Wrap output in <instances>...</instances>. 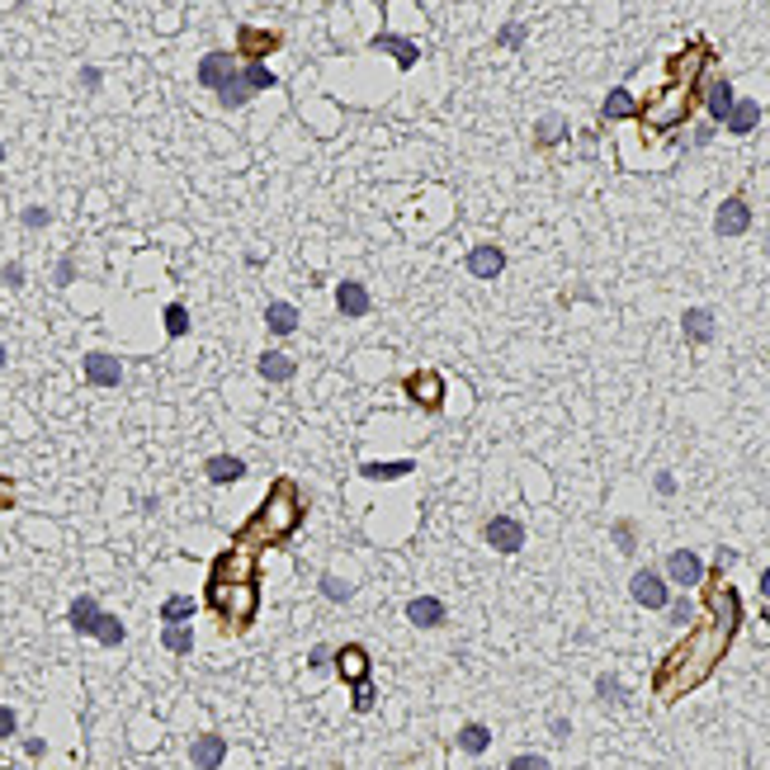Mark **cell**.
I'll return each instance as SVG.
<instances>
[{"instance_id":"cell-1","label":"cell","mask_w":770,"mask_h":770,"mask_svg":"<svg viewBox=\"0 0 770 770\" xmlns=\"http://www.w3.org/2000/svg\"><path fill=\"white\" fill-rule=\"evenodd\" d=\"M298 525V487L288 483V477H279L275 487H269L265 506L256 511V520L241 530V544H269V539H284L288 530Z\"/></svg>"},{"instance_id":"cell-2","label":"cell","mask_w":770,"mask_h":770,"mask_svg":"<svg viewBox=\"0 0 770 770\" xmlns=\"http://www.w3.org/2000/svg\"><path fill=\"white\" fill-rule=\"evenodd\" d=\"M208 606L222 615L227 629H241V624L256 619V581H208Z\"/></svg>"},{"instance_id":"cell-3","label":"cell","mask_w":770,"mask_h":770,"mask_svg":"<svg viewBox=\"0 0 770 770\" xmlns=\"http://www.w3.org/2000/svg\"><path fill=\"white\" fill-rule=\"evenodd\" d=\"M690 80H681V86H667L653 104H638V118L648 123V128H681L685 114H690Z\"/></svg>"},{"instance_id":"cell-4","label":"cell","mask_w":770,"mask_h":770,"mask_svg":"<svg viewBox=\"0 0 770 770\" xmlns=\"http://www.w3.org/2000/svg\"><path fill=\"white\" fill-rule=\"evenodd\" d=\"M284 48V33L279 29H256V24H241L237 29V57L241 61H265L269 52Z\"/></svg>"},{"instance_id":"cell-5","label":"cell","mask_w":770,"mask_h":770,"mask_svg":"<svg viewBox=\"0 0 770 770\" xmlns=\"http://www.w3.org/2000/svg\"><path fill=\"white\" fill-rule=\"evenodd\" d=\"M629 596L638 600L643 610H667V606H671V596H667V581H662V572H653V568L634 572V581H629Z\"/></svg>"},{"instance_id":"cell-6","label":"cell","mask_w":770,"mask_h":770,"mask_svg":"<svg viewBox=\"0 0 770 770\" xmlns=\"http://www.w3.org/2000/svg\"><path fill=\"white\" fill-rule=\"evenodd\" d=\"M483 534H487V544L496 553H520V549H525V525H520L515 515H492Z\"/></svg>"},{"instance_id":"cell-7","label":"cell","mask_w":770,"mask_h":770,"mask_svg":"<svg viewBox=\"0 0 770 770\" xmlns=\"http://www.w3.org/2000/svg\"><path fill=\"white\" fill-rule=\"evenodd\" d=\"M747 227H752V203H747L742 194L723 199V203H718V218H714V232H718V237H742Z\"/></svg>"},{"instance_id":"cell-8","label":"cell","mask_w":770,"mask_h":770,"mask_svg":"<svg viewBox=\"0 0 770 770\" xmlns=\"http://www.w3.org/2000/svg\"><path fill=\"white\" fill-rule=\"evenodd\" d=\"M237 71H241V67H237V57H232V52H208V57L199 61V86L218 95V90L227 86V80L237 76Z\"/></svg>"},{"instance_id":"cell-9","label":"cell","mask_w":770,"mask_h":770,"mask_svg":"<svg viewBox=\"0 0 770 770\" xmlns=\"http://www.w3.org/2000/svg\"><path fill=\"white\" fill-rule=\"evenodd\" d=\"M86 383H95V388H118L123 383V364L114 355H104V350H90V355H86Z\"/></svg>"},{"instance_id":"cell-10","label":"cell","mask_w":770,"mask_h":770,"mask_svg":"<svg viewBox=\"0 0 770 770\" xmlns=\"http://www.w3.org/2000/svg\"><path fill=\"white\" fill-rule=\"evenodd\" d=\"M407 392H411V398L421 402L426 411H435V407H440V398H445V379H440L435 369H421V373H411V379H407Z\"/></svg>"},{"instance_id":"cell-11","label":"cell","mask_w":770,"mask_h":770,"mask_svg":"<svg viewBox=\"0 0 770 770\" xmlns=\"http://www.w3.org/2000/svg\"><path fill=\"white\" fill-rule=\"evenodd\" d=\"M506 269V251L502 246H473L468 251V275L473 279H496Z\"/></svg>"},{"instance_id":"cell-12","label":"cell","mask_w":770,"mask_h":770,"mask_svg":"<svg viewBox=\"0 0 770 770\" xmlns=\"http://www.w3.org/2000/svg\"><path fill=\"white\" fill-rule=\"evenodd\" d=\"M667 577L676 581V587H700V581H704V563H700L690 549H676L667 558Z\"/></svg>"},{"instance_id":"cell-13","label":"cell","mask_w":770,"mask_h":770,"mask_svg":"<svg viewBox=\"0 0 770 770\" xmlns=\"http://www.w3.org/2000/svg\"><path fill=\"white\" fill-rule=\"evenodd\" d=\"M681 331L690 345H709L714 341V312L709 307H685L681 312Z\"/></svg>"},{"instance_id":"cell-14","label":"cell","mask_w":770,"mask_h":770,"mask_svg":"<svg viewBox=\"0 0 770 770\" xmlns=\"http://www.w3.org/2000/svg\"><path fill=\"white\" fill-rule=\"evenodd\" d=\"M704 104H709V118H714V123H723L728 114H733L737 95H733V86H728L723 76H709V80H704Z\"/></svg>"},{"instance_id":"cell-15","label":"cell","mask_w":770,"mask_h":770,"mask_svg":"<svg viewBox=\"0 0 770 770\" xmlns=\"http://www.w3.org/2000/svg\"><path fill=\"white\" fill-rule=\"evenodd\" d=\"M190 761H194L199 770H218V765L227 761V742H222L218 733H203V737H194V747H190Z\"/></svg>"},{"instance_id":"cell-16","label":"cell","mask_w":770,"mask_h":770,"mask_svg":"<svg viewBox=\"0 0 770 770\" xmlns=\"http://www.w3.org/2000/svg\"><path fill=\"white\" fill-rule=\"evenodd\" d=\"M336 307H341V317H364V312L373 307V298H369V288L360 279H345L336 288Z\"/></svg>"},{"instance_id":"cell-17","label":"cell","mask_w":770,"mask_h":770,"mask_svg":"<svg viewBox=\"0 0 770 770\" xmlns=\"http://www.w3.org/2000/svg\"><path fill=\"white\" fill-rule=\"evenodd\" d=\"M369 48H373V52H388V57H398V67H416V61H421V48H416L411 38H398V33H379Z\"/></svg>"},{"instance_id":"cell-18","label":"cell","mask_w":770,"mask_h":770,"mask_svg":"<svg viewBox=\"0 0 770 770\" xmlns=\"http://www.w3.org/2000/svg\"><path fill=\"white\" fill-rule=\"evenodd\" d=\"M756 123H761V104L756 99H737L733 114L723 118V128L733 133V137H747V133H756Z\"/></svg>"},{"instance_id":"cell-19","label":"cell","mask_w":770,"mask_h":770,"mask_svg":"<svg viewBox=\"0 0 770 770\" xmlns=\"http://www.w3.org/2000/svg\"><path fill=\"white\" fill-rule=\"evenodd\" d=\"M203 477H208V483H241V477H246V464L237 459V454H213V459H208L203 464Z\"/></svg>"},{"instance_id":"cell-20","label":"cell","mask_w":770,"mask_h":770,"mask_svg":"<svg viewBox=\"0 0 770 770\" xmlns=\"http://www.w3.org/2000/svg\"><path fill=\"white\" fill-rule=\"evenodd\" d=\"M336 671H341L350 685H364V681H369V653L350 643V648H341V653H336Z\"/></svg>"},{"instance_id":"cell-21","label":"cell","mask_w":770,"mask_h":770,"mask_svg":"<svg viewBox=\"0 0 770 770\" xmlns=\"http://www.w3.org/2000/svg\"><path fill=\"white\" fill-rule=\"evenodd\" d=\"M407 619L416 624V629H440V624H445V606L435 596H416L407 606Z\"/></svg>"},{"instance_id":"cell-22","label":"cell","mask_w":770,"mask_h":770,"mask_svg":"<svg viewBox=\"0 0 770 770\" xmlns=\"http://www.w3.org/2000/svg\"><path fill=\"white\" fill-rule=\"evenodd\" d=\"M600 118L606 123H619V118H638V99L624 90V86H615L610 95H606V104H600Z\"/></svg>"},{"instance_id":"cell-23","label":"cell","mask_w":770,"mask_h":770,"mask_svg":"<svg viewBox=\"0 0 770 770\" xmlns=\"http://www.w3.org/2000/svg\"><path fill=\"white\" fill-rule=\"evenodd\" d=\"M256 369H260L265 383H288V379H294V360H288L284 350H265Z\"/></svg>"},{"instance_id":"cell-24","label":"cell","mask_w":770,"mask_h":770,"mask_svg":"<svg viewBox=\"0 0 770 770\" xmlns=\"http://www.w3.org/2000/svg\"><path fill=\"white\" fill-rule=\"evenodd\" d=\"M265 326L275 331V336H294L298 331V307L294 303H269L265 307Z\"/></svg>"},{"instance_id":"cell-25","label":"cell","mask_w":770,"mask_h":770,"mask_svg":"<svg viewBox=\"0 0 770 770\" xmlns=\"http://www.w3.org/2000/svg\"><path fill=\"white\" fill-rule=\"evenodd\" d=\"M99 615H104V610H99L95 596H76V600H71V629H76V634H95Z\"/></svg>"},{"instance_id":"cell-26","label":"cell","mask_w":770,"mask_h":770,"mask_svg":"<svg viewBox=\"0 0 770 770\" xmlns=\"http://www.w3.org/2000/svg\"><path fill=\"white\" fill-rule=\"evenodd\" d=\"M563 137H568V118L563 114H544L534 123V142H539V147H558Z\"/></svg>"},{"instance_id":"cell-27","label":"cell","mask_w":770,"mask_h":770,"mask_svg":"<svg viewBox=\"0 0 770 770\" xmlns=\"http://www.w3.org/2000/svg\"><path fill=\"white\" fill-rule=\"evenodd\" d=\"M487 747H492V733H487L483 723H464V728H459V752H468V756H483Z\"/></svg>"},{"instance_id":"cell-28","label":"cell","mask_w":770,"mask_h":770,"mask_svg":"<svg viewBox=\"0 0 770 770\" xmlns=\"http://www.w3.org/2000/svg\"><path fill=\"white\" fill-rule=\"evenodd\" d=\"M241 80L251 86V95H256V90H275V86H279V76L269 71L265 61H241Z\"/></svg>"},{"instance_id":"cell-29","label":"cell","mask_w":770,"mask_h":770,"mask_svg":"<svg viewBox=\"0 0 770 770\" xmlns=\"http://www.w3.org/2000/svg\"><path fill=\"white\" fill-rule=\"evenodd\" d=\"M411 459H402V464H364L360 468V477H373V483H398V477H411Z\"/></svg>"},{"instance_id":"cell-30","label":"cell","mask_w":770,"mask_h":770,"mask_svg":"<svg viewBox=\"0 0 770 770\" xmlns=\"http://www.w3.org/2000/svg\"><path fill=\"white\" fill-rule=\"evenodd\" d=\"M714 615H718V629H723V638L737 629V596L733 591H718L714 596Z\"/></svg>"},{"instance_id":"cell-31","label":"cell","mask_w":770,"mask_h":770,"mask_svg":"<svg viewBox=\"0 0 770 770\" xmlns=\"http://www.w3.org/2000/svg\"><path fill=\"white\" fill-rule=\"evenodd\" d=\"M90 638H99L104 648H118L123 638H128V629H123V619L118 615H99V624H95V634Z\"/></svg>"},{"instance_id":"cell-32","label":"cell","mask_w":770,"mask_h":770,"mask_svg":"<svg viewBox=\"0 0 770 770\" xmlns=\"http://www.w3.org/2000/svg\"><path fill=\"white\" fill-rule=\"evenodd\" d=\"M161 643H165V653H175V657H184V653L194 648V634L184 629V624H165V629H161Z\"/></svg>"},{"instance_id":"cell-33","label":"cell","mask_w":770,"mask_h":770,"mask_svg":"<svg viewBox=\"0 0 770 770\" xmlns=\"http://www.w3.org/2000/svg\"><path fill=\"white\" fill-rule=\"evenodd\" d=\"M246 99H251V86H246V80H241V71H237V76L227 80L222 90H218V104H222V109H241Z\"/></svg>"},{"instance_id":"cell-34","label":"cell","mask_w":770,"mask_h":770,"mask_svg":"<svg viewBox=\"0 0 770 770\" xmlns=\"http://www.w3.org/2000/svg\"><path fill=\"white\" fill-rule=\"evenodd\" d=\"M165 336H190V307H184V303H171V307H165Z\"/></svg>"},{"instance_id":"cell-35","label":"cell","mask_w":770,"mask_h":770,"mask_svg":"<svg viewBox=\"0 0 770 770\" xmlns=\"http://www.w3.org/2000/svg\"><path fill=\"white\" fill-rule=\"evenodd\" d=\"M190 615H194V600H190V596H171V600L161 606V619H165V624H184Z\"/></svg>"},{"instance_id":"cell-36","label":"cell","mask_w":770,"mask_h":770,"mask_svg":"<svg viewBox=\"0 0 770 770\" xmlns=\"http://www.w3.org/2000/svg\"><path fill=\"white\" fill-rule=\"evenodd\" d=\"M322 596L336 600V606H345V600L355 596V587H350V581H341V577H322Z\"/></svg>"},{"instance_id":"cell-37","label":"cell","mask_w":770,"mask_h":770,"mask_svg":"<svg viewBox=\"0 0 770 770\" xmlns=\"http://www.w3.org/2000/svg\"><path fill=\"white\" fill-rule=\"evenodd\" d=\"M506 770H553V765H549V756L525 752V756H511V765H506Z\"/></svg>"},{"instance_id":"cell-38","label":"cell","mask_w":770,"mask_h":770,"mask_svg":"<svg viewBox=\"0 0 770 770\" xmlns=\"http://www.w3.org/2000/svg\"><path fill=\"white\" fill-rule=\"evenodd\" d=\"M496 43H502V48H520V43H525V24H506L502 33H496Z\"/></svg>"},{"instance_id":"cell-39","label":"cell","mask_w":770,"mask_h":770,"mask_svg":"<svg viewBox=\"0 0 770 770\" xmlns=\"http://www.w3.org/2000/svg\"><path fill=\"white\" fill-rule=\"evenodd\" d=\"M690 615H695L690 600H676V606H671V624H676V629H685V624H690Z\"/></svg>"},{"instance_id":"cell-40","label":"cell","mask_w":770,"mask_h":770,"mask_svg":"<svg viewBox=\"0 0 770 770\" xmlns=\"http://www.w3.org/2000/svg\"><path fill=\"white\" fill-rule=\"evenodd\" d=\"M14 728H19V718H14V709H10V704H0V742H5V737L14 733Z\"/></svg>"},{"instance_id":"cell-41","label":"cell","mask_w":770,"mask_h":770,"mask_svg":"<svg viewBox=\"0 0 770 770\" xmlns=\"http://www.w3.org/2000/svg\"><path fill=\"white\" fill-rule=\"evenodd\" d=\"M615 544L624 553H634V525H624V520H619V525H615Z\"/></svg>"},{"instance_id":"cell-42","label":"cell","mask_w":770,"mask_h":770,"mask_svg":"<svg viewBox=\"0 0 770 770\" xmlns=\"http://www.w3.org/2000/svg\"><path fill=\"white\" fill-rule=\"evenodd\" d=\"M10 506H14V477L0 473V511H10Z\"/></svg>"},{"instance_id":"cell-43","label":"cell","mask_w":770,"mask_h":770,"mask_svg":"<svg viewBox=\"0 0 770 770\" xmlns=\"http://www.w3.org/2000/svg\"><path fill=\"white\" fill-rule=\"evenodd\" d=\"M48 222H52L48 208H24V227H48Z\"/></svg>"},{"instance_id":"cell-44","label":"cell","mask_w":770,"mask_h":770,"mask_svg":"<svg viewBox=\"0 0 770 770\" xmlns=\"http://www.w3.org/2000/svg\"><path fill=\"white\" fill-rule=\"evenodd\" d=\"M0 279H5L10 288H19V284H24V265H14V260H10L5 269H0Z\"/></svg>"},{"instance_id":"cell-45","label":"cell","mask_w":770,"mask_h":770,"mask_svg":"<svg viewBox=\"0 0 770 770\" xmlns=\"http://www.w3.org/2000/svg\"><path fill=\"white\" fill-rule=\"evenodd\" d=\"M596 690H600V700H619V681H615V676H600Z\"/></svg>"},{"instance_id":"cell-46","label":"cell","mask_w":770,"mask_h":770,"mask_svg":"<svg viewBox=\"0 0 770 770\" xmlns=\"http://www.w3.org/2000/svg\"><path fill=\"white\" fill-rule=\"evenodd\" d=\"M355 709H360V714L373 709V690H369V685H355Z\"/></svg>"},{"instance_id":"cell-47","label":"cell","mask_w":770,"mask_h":770,"mask_svg":"<svg viewBox=\"0 0 770 770\" xmlns=\"http://www.w3.org/2000/svg\"><path fill=\"white\" fill-rule=\"evenodd\" d=\"M76 279V260H61L57 265V284H71Z\"/></svg>"},{"instance_id":"cell-48","label":"cell","mask_w":770,"mask_h":770,"mask_svg":"<svg viewBox=\"0 0 770 770\" xmlns=\"http://www.w3.org/2000/svg\"><path fill=\"white\" fill-rule=\"evenodd\" d=\"M80 86H86V90H99V71H95V67H80Z\"/></svg>"},{"instance_id":"cell-49","label":"cell","mask_w":770,"mask_h":770,"mask_svg":"<svg viewBox=\"0 0 770 770\" xmlns=\"http://www.w3.org/2000/svg\"><path fill=\"white\" fill-rule=\"evenodd\" d=\"M657 492L671 496V492H676V477H671V473H657Z\"/></svg>"},{"instance_id":"cell-50","label":"cell","mask_w":770,"mask_h":770,"mask_svg":"<svg viewBox=\"0 0 770 770\" xmlns=\"http://www.w3.org/2000/svg\"><path fill=\"white\" fill-rule=\"evenodd\" d=\"M307 662H312V667H326L331 657H326V648H312V653H307Z\"/></svg>"},{"instance_id":"cell-51","label":"cell","mask_w":770,"mask_h":770,"mask_svg":"<svg viewBox=\"0 0 770 770\" xmlns=\"http://www.w3.org/2000/svg\"><path fill=\"white\" fill-rule=\"evenodd\" d=\"M761 596H770V568L761 572Z\"/></svg>"},{"instance_id":"cell-52","label":"cell","mask_w":770,"mask_h":770,"mask_svg":"<svg viewBox=\"0 0 770 770\" xmlns=\"http://www.w3.org/2000/svg\"><path fill=\"white\" fill-rule=\"evenodd\" d=\"M0 369H5V345H0Z\"/></svg>"},{"instance_id":"cell-53","label":"cell","mask_w":770,"mask_h":770,"mask_svg":"<svg viewBox=\"0 0 770 770\" xmlns=\"http://www.w3.org/2000/svg\"><path fill=\"white\" fill-rule=\"evenodd\" d=\"M0 161H5V142H0Z\"/></svg>"}]
</instances>
